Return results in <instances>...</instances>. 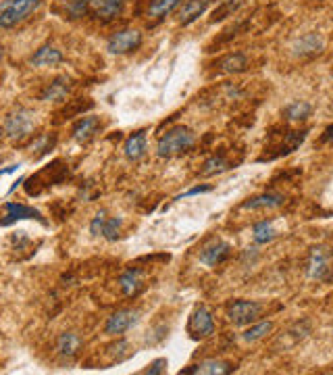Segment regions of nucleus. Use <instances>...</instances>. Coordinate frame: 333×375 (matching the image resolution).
Listing matches in <instances>:
<instances>
[{"label": "nucleus", "mask_w": 333, "mask_h": 375, "mask_svg": "<svg viewBox=\"0 0 333 375\" xmlns=\"http://www.w3.org/2000/svg\"><path fill=\"white\" fill-rule=\"evenodd\" d=\"M194 144H196L194 132L189 127L177 125V127H171L167 134L160 136V140L156 144V154L163 156V158L177 156V154H184L187 150L194 149Z\"/></svg>", "instance_id": "f257e3e1"}, {"label": "nucleus", "mask_w": 333, "mask_h": 375, "mask_svg": "<svg viewBox=\"0 0 333 375\" xmlns=\"http://www.w3.org/2000/svg\"><path fill=\"white\" fill-rule=\"evenodd\" d=\"M40 6H42V0H2L0 2V28L11 30L23 23Z\"/></svg>", "instance_id": "f03ea898"}, {"label": "nucleus", "mask_w": 333, "mask_h": 375, "mask_svg": "<svg viewBox=\"0 0 333 375\" xmlns=\"http://www.w3.org/2000/svg\"><path fill=\"white\" fill-rule=\"evenodd\" d=\"M306 275L317 282H329L333 275V255L327 246H312L308 261H306Z\"/></svg>", "instance_id": "7ed1b4c3"}, {"label": "nucleus", "mask_w": 333, "mask_h": 375, "mask_svg": "<svg viewBox=\"0 0 333 375\" xmlns=\"http://www.w3.org/2000/svg\"><path fill=\"white\" fill-rule=\"evenodd\" d=\"M65 175H67V167H65L61 161H54L52 165L44 167L42 171H37V173H34V175L28 180L25 192H28L30 196H37V194H42L44 188L61 184V182L65 180Z\"/></svg>", "instance_id": "20e7f679"}, {"label": "nucleus", "mask_w": 333, "mask_h": 375, "mask_svg": "<svg viewBox=\"0 0 333 375\" xmlns=\"http://www.w3.org/2000/svg\"><path fill=\"white\" fill-rule=\"evenodd\" d=\"M34 112L30 109H17L6 117V123H4V134L13 140V142H21L25 138L32 136L34 132Z\"/></svg>", "instance_id": "39448f33"}, {"label": "nucleus", "mask_w": 333, "mask_h": 375, "mask_svg": "<svg viewBox=\"0 0 333 375\" xmlns=\"http://www.w3.org/2000/svg\"><path fill=\"white\" fill-rule=\"evenodd\" d=\"M262 313V304L255 300H233L227 304V319L233 325H248L255 323Z\"/></svg>", "instance_id": "423d86ee"}, {"label": "nucleus", "mask_w": 333, "mask_h": 375, "mask_svg": "<svg viewBox=\"0 0 333 375\" xmlns=\"http://www.w3.org/2000/svg\"><path fill=\"white\" fill-rule=\"evenodd\" d=\"M23 219H34L37 224L48 225V221L42 217V213L37 209H34V207L21 204V202H4L2 204V215H0V225L2 227L17 224V221H23Z\"/></svg>", "instance_id": "0eeeda50"}, {"label": "nucleus", "mask_w": 333, "mask_h": 375, "mask_svg": "<svg viewBox=\"0 0 333 375\" xmlns=\"http://www.w3.org/2000/svg\"><path fill=\"white\" fill-rule=\"evenodd\" d=\"M304 138H306V129H302V132H286V134H277V136L273 138V142L264 149V150H273V152L264 154L260 161H271V158H277V156H281V154H290V152H294V150L304 142Z\"/></svg>", "instance_id": "6e6552de"}, {"label": "nucleus", "mask_w": 333, "mask_h": 375, "mask_svg": "<svg viewBox=\"0 0 333 375\" xmlns=\"http://www.w3.org/2000/svg\"><path fill=\"white\" fill-rule=\"evenodd\" d=\"M187 334L194 340H204V338L215 334V319L206 306L194 308V313L189 315V321H187Z\"/></svg>", "instance_id": "1a4fd4ad"}, {"label": "nucleus", "mask_w": 333, "mask_h": 375, "mask_svg": "<svg viewBox=\"0 0 333 375\" xmlns=\"http://www.w3.org/2000/svg\"><path fill=\"white\" fill-rule=\"evenodd\" d=\"M138 321H140V311H136V308H121V311L112 313L111 317L107 319L105 334H109V336H123L134 325H138Z\"/></svg>", "instance_id": "9d476101"}, {"label": "nucleus", "mask_w": 333, "mask_h": 375, "mask_svg": "<svg viewBox=\"0 0 333 375\" xmlns=\"http://www.w3.org/2000/svg\"><path fill=\"white\" fill-rule=\"evenodd\" d=\"M142 46V34L138 30H121L112 34L107 42V50L111 54H129Z\"/></svg>", "instance_id": "9b49d317"}, {"label": "nucleus", "mask_w": 333, "mask_h": 375, "mask_svg": "<svg viewBox=\"0 0 333 375\" xmlns=\"http://www.w3.org/2000/svg\"><path fill=\"white\" fill-rule=\"evenodd\" d=\"M121 225L123 219L121 217H109L107 211H98L90 224V233L92 236H100L109 242H115L121 233Z\"/></svg>", "instance_id": "f8f14e48"}, {"label": "nucleus", "mask_w": 333, "mask_h": 375, "mask_svg": "<svg viewBox=\"0 0 333 375\" xmlns=\"http://www.w3.org/2000/svg\"><path fill=\"white\" fill-rule=\"evenodd\" d=\"M71 88H74L71 77L59 75L50 83H46V88L40 94V100H44V103H63L67 98V94L71 92Z\"/></svg>", "instance_id": "ddd939ff"}, {"label": "nucleus", "mask_w": 333, "mask_h": 375, "mask_svg": "<svg viewBox=\"0 0 333 375\" xmlns=\"http://www.w3.org/2000/svg\"><path fill=\"white\" fill-rule=\"evenodd\" d=\"M127 0H92L90 2V13L100 19L103 23H111L112 19H117L123 13Z\"/></svg>", "instance_id": "4468645a"}, {"label": "nucleus", "mask_w": 333, "mask_h": 375, "mask_svg": "<svg viewBox=\"0 0 333 375\" xmlns=\"http://www.w3.org/2000/svg\"><path fill=\"white\" fill-rule=\"evenodd\" d=\"M229 255H231V246L223 240H215L200 250V262H204L206 267H217L227 261Z\"/></svg>", "instance_id": "2eb2a0df"}, {"label": "nucleus", "mask_w": 333, "mask_h": 375, "mask_svg": "<svg viewBox=\"0 0 333 375\" xmlns=\"http://www.w3.org/2000/svg\"><path fill=\"white\" fill-rule=\"evenodd\" d=\"M100 132V119L94 117V115H88V117H81L71 129V136H74L75 142L79 144H88L96 134Z\"/></svg>", "instance_id": "dca6fc26"}, {"label": "nucleus", "mask_w": 333, "mask_h": 375, "mask_svg": "<svg viewBox=\"0 0 333 375\" xmlns=\"http://www.w3.org/2000/svg\"><path fill=\"white\" fill-rule=\"evenodd\" d=\"M119 288L125 296H138L142 290H144V277H142V271L140 269H125L121 275H119Z\"/></svg>", "instance_id": "f3484780"}, {"label": "nucleus", "mask_w": 333, "mask_h": 375, "mask_svg": "<svg viewBox=\"0 0 333 375\" xmlns=\"http://www.w3.org/2000/svg\"><path fill=\"white\" fill-rule=\"evenodd\" d=\"M146 150H148V144H146V132H144V129L132 134V136L125 140V144H123L125 156H127L129 161H134V163L140 161V158H144V156H146Z\"/></svg>", "instance_id": "a211bd4d"}, {"label": "nucleus", "mask_w": 333, "mask_h": 375, "mask_svg": "<svg viewBox=\"0 0 333 375\" xmlns=\"http://www.w3.org/2000/svg\"><path fill=\"white\" fill-rule=\"evenodd\" d=\"M286 202L284 194H277V192H264L259 194L255 198H248L246 202H242V209H250V211H257V209H277Z\"/></svg>", "instance_id": "6ab92c4d"}, {"label": "nucleus", "mask_w": 333, "mask_h": 375, "mask_svg": "<svg viewBox=\"0 0 333 375\" xmlns=\"http://www.w3.org/2000/svg\"><path fill=\"white\" fill-rule=\"evenodd\" d=\"M81 346H83V342H81V338L77 336L75 332H65V334H61L59 340H57V352L63 359H67V361H71V359H75L79 354Z\"/></svg>", "instance_id": "aec40b11"}, {"label": "nucleus", "mask_w": 333, "mask_h": 375, "mask_svg": "<svg viewBox=\"0 0 333 375\" xmlns=\"http://www.w3.org/2000/svg\"><path fill=\"white\" fill-rule=\"evenodd\" d=\"M233 371L231 363H225V361H217V359H211V361H202V363H196L192 365L189 369H184L182 374H202V375H227Z\"/></svg>", "instance_id": "412c9836"}, {"label": "nucleus", "mask_w": 333, "mask_h": 375, "mask_svg": "<svg viewBox=\"0 0 333 375\" xmlns=\"http://www.w3.org/2000/svg\"><path fill=\"white\" fill-rule=\"evenodd\" d=\"M30 63L34 67H57V65L63 63V54L54 46H42V48H37L36 54L30 59Z\"/></svg>", "instance_id": "4be33fe9"}, {"label": "nucleus", "mask_w": 333, "mask_h": 375, "mask_svg": "<svg viewBox=\"0 0 333 375\" xmlns=\"http://www.w3.org/2000/svg\"><path fill=\"white\" fill-rule=\"evenodd\" d=\"M211 0H185V4L180 11V23L182 25H189L194 23L198 17H202L209 8Z\"/></svg>", "instance_id": "5701e85b"}, {"label": "nucleus", "mask_w": 333, "mask_h": 375, "mask_svg": "<svg viewBox=\"0 0 333 375\" xmlns=\"http://www.w3.org/2000/svg\"><path fill=\"white\" fill-rule=\"evenodd\" d=\"M184 0H150L148 4V19L150 21H160L165 19L169 13H173Z\"/></svg>", "instance_id": "b1692460"}, {"label": "nucleus", "mask_w": 333, "mask_h": 375, "mask_svg": "<svg viewBox=\"0 0 333 375\" xmlns=\"http://www.w3.org/2000/svg\"><path fill=\"white\" fill-rule=\"evenodd\" d=\"M217 67L225 71V74H240L248 67V59L242 54V52H235V54H227L223 57L221 61L217 63Z\"/></svg>", "instance_id": "393cba45"}, {"label": "nucleus", "mask_w": 333, "mask_h": 375, "mask_svg": "<svg viewBox=\"0 0 333 375\" xmlns=\"http://www.w3.org/2000/svg\"><path fill=\"white\" fill-rule=\"evenodd\" d=\"M92 0H63V15L69 19H81L90 13Z\"/></svg>", "instance_id": "a878e982"}, {"label": "nucleus", "mask_w": 333, "mask_h": 375, "mask_svg": "<svg viewBox=\"0 0 333 375\" xmlns=\"http://www.w3.org/2000/svg\"><path fill=\"white\" fill-rule=\"evenodd\" d=\"M298 54L306 57V54H319L323 50V40L317 34H308L298 42Z\"/></svg>", "instance_id": "bb28decb"}, {"label": "nucleus", "mask_w": 333, "mask_h": 375, "mask_svg": "<svg viewBox=\"0 0 333 375\" xmlns=\"http://www.w3.org/2000/svg\"><path fill=\"white\" fill-rule=\"evenodd\" d=\"M310 112H312V107H310L308 103H304V100H296V103H292L290 107H286L284 115H286V119H288V121H294V123H298V121H306V119L310 117Z\"/></svg>", "instance_id": "cd10ccee"}, {"label": "nucleus", "mask_w": 333, "mask_h": 375, "mask_svg": "<svg viewBox=\"0 0 333 375\" xmlns=\"http://www.w3.org/2000/svg\"><path fill=\"white\" fill-rule=\"evenodd\" d=\"M275 236H277V231H275L271 221H259L252 227V240L257 244H269V242L275 240Z\"/></svg>", "instance_id": "c85d7f7f"}, {"label": "nucleus", "mask_w": 333, "mask_h": 375, "mask_svg": "<svg viewBox=\"0 0 333 375\" xmlns=\"http://www.w3.org/2000/svg\"><path fill=\"white\" fill-rule=\"evenodd\" d=\"M231 169V163L223 156V154H213L204 165H202V175H215Z\"/></svg>", "instance_id": "c756f323"}, {"label": "nucleus", "mask_w": 333, "mask_h": 375, "mask_svg": "<svg viewBox=\"0 0 333 375\" xmlns=\"http://www.w3.org/2000/svg\"><path fill=\"white\" fill-rule=\"evenodd\" d=\"M271 330H273V323H271V321H259L257 325L248 328L242 338H244L246 342H257V340H260L262 336H267Z\"/></svg>", "instance_id": "7c9ffc66"}, {"label": "nucleus", "mask_w": 333, "mask_h": 375, "mask_svg": "<svg viewBox=\"0 0 333 375\" xmlns=\"http://www.w3.org/2000/svg\"><path fill=\"white\" fill-rule=\"evenodd\" d=\"M54 146V136L50 138V136H42L40 140L36 142V156H42V154H46L48 150Z\"/></svg>", "instance_id": "2f4dec72"}, {"label": "nucleus", "mask_w": 333, "mask_h": 375, "mask_svg": "<svg viewBox=\"0 0 333 375\" xmlns=\"http://www.w3.org/2000/svg\"><path fill=\"white\" fill-rule=\"evenodd\" d=\"M165 371H167V359H156L152 365H148V369H144L142 374L156 375V374H165Z\"/></svg>", "instance_id": "473e14b6"}, {"label": "nucleus", "mask_w": 333, "mask_h": 375, "mask_svg": "<svg viewBox=\"0 0 333 375\" xmlns=\"http://www.w3.org/2000/svg\"><path fill=\"white\" fill-rule=\"evenodd\" d=\"M238 6V2H227L225 6H221L219 11H215V15H213V21H221V19H225V15L231 11V8H235Z\"/></svg>", "instance_id": "72a5a7b5"}, {"label": "nucleus", "mask_w": 333, "mask_h": 375, "mask_svg": "<svg viewBox=\"0 0 333 375\" xmlns=\"http://www.w3.org/2000/svg\"><path fill=\"white\" fill-rule=\"evenodd\" d=\"M213 190V186H196L192 188V190H187L182 198H187V196H196V194H204V192H211Z\"/></svg>", "instance_id": "f704fd0d"}, {"label": "nucleus", "mask_w": 333, "mask_h": 375, "mask_svg": "<svg viewBox=\"0 0 333 375\" xmlns=\"http://www.w3.org/2000/svg\"><path fill=\"white\" fill-rule=\"evenodd\" d=\"M321 140H323V142H327V144H333V125H329V127L323 132Z\"/></svg>", "instance_id": "c9c22d12"}, {"label": "nucleus", "mask_w": 333, "mask_h": 375, "mask_svg": "<svg viewBox=\"0 0 333 375\" xmlns=\"http://www.w3.org/2000/svg\"><path fill=\"white\" fill-rule=\"evenodd\" d=\"M19 169V165H11V167H4V169H0V178L2 175H8V173H15Z\"/></svg>", "instance_id": "e433bc0d"}, {"label": "nucleus", "mask_w": 333, "mask_h": 375, "mask_svg": "<svg viewBox=\"0 0 333 375\" xmlns=\"http://www.w3.org/2000/svg\"><path fill=\"white\" fill-rule=\"evenodd\" d=\"M2 136H4V127L0 125V140H2Z\"/></svg>", "instance_id": "4c0bfd02"}, {"label": "nucleus", "mask_w": 333, "mask_h": 375, "mask_svg": "<svg viewBox=\"0 0 333 375\" xmlns=\"http://www.w3.org/2000/svg\"><path fill=\"white\" fill-rule=\"evenodd\" d=\"M0 158H2V156H0Z\"/></svg>", "instance_id": "58836bf2"}]
</instances>
